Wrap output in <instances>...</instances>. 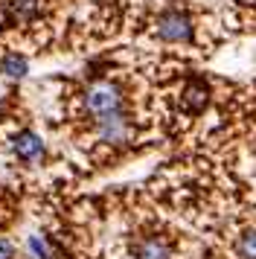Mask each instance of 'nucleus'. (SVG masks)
Listing matches in <instances>:
<instances>
[{
	"instance_id": "f257e3e1",
	"label": "nucleus",
	"mask_w": 256,
	"mask_h": 259,
	"mask_svg": "<svg viewBox=\"0 0 256 259\" xmlns=\"http://www.w3.org/2000/svg\"><path fill=\"white\" fill-rule=\"evenodd\" d=\"M81 105H84V111L91 117H102V114H111V111H122V91L114 82H96L84 91Z\"/></svg>"
},
{
	"instance_id": "f03ea898",
	"label": "nucleus",
	"mask_w": 256,
	"mask_h": 259,
	"mask_svg": "<svg viewBox=\"0 0 256 259\" xmlns=\"http://www.w3.org/2000/svg\"><path fill=\"white\" fill-rule=\"evenodd\" d=\"M157 35L163 41H172V44H186V41H192V21H189V15L186 12H172L160 15V21H157Z\"/></svg>"
},
{
	"instance_id": "7ed1b4c3",
	"label": "nucleus",
	"mask_w": 256,
	"mask_h": 259,
	"mask_svg": "<svg viewBox=\"0 0 256 259\" xmlns=\"http://www.w3.org/2000/svg\"><path fill=\"white\" fill-rule=\"evenodd\" d=\"M96 134H99V140H105V143H125L128 137H131L128 117L122 111H111V114L96 117Z\"/></svg>"
},
{
	"instance_id": "20e7f679",
	"label": "nucleus",
	"mask_w": 256,
	"mask_h": 259,
	"mask_svg": "<svg viewBox=\"0 0 256 259\" xmlns=\"http://www.w3.org/2000/svg\"><path fill=\"white\" fill-rule=\"evenodd\" d=\"M12 149H15V154L21 157L23 163H35V160L44 157V143L38 140L35 134H29V131L18 134V137L12 140Z\"/></svg>"
},
{
	"instance_id": "39448f33",
	"label": "nucleus",
	"mask_w": 256,
	"mask_h": 259,
	"mask_svg": "<svg viewBox=\"0 0 256 259\" xmlns=\"http://www.w3.org/2000/svg\"><path fill=\"white\" fill-rule=\"evenodd\" d=\"M207 102H209V88L201 79H192L184 91V108L189 114H198V111L207 108Z\"/></svg>"
},
{
	"instance_id": "423d86ee",
	"label": "nucleus",
	"mask_w": 256,
	"mask_h": 259,
	"mask_svg": "<svg viewBox=\"0 0 256 259\" xmlns=\"http://www.w3.org/2000/svg\"><path fill=\"white\" fill-rule=\"evenodd\" d=\"M134 259H172V250H169V245L163 239L149 236V239L134 245Z\"/></svg>"
},
{
	"instance_id": "0eeeda50",
	"label": "nucleus",
	"mask_w": 256,
	"mask_h": 259,
	"mask_svg": "<svg viewBox=\"0 0 256 259\" xmlns=\"http://www.w3.org/2000/svg\"><path fill=\"white\" fill-rule=\"evenodd\" d=\"M236 253H239V259H256V230H244L239 236Z\"/></svg>"
},
{
	"instance_id": "6e6552de",
	"label": "nucleus",
	"mask_w": 256,
	"mask_h": 259,
	"mask_svg": "<svg viewBox=\"0 0 256 259\" xmlns=\"http://www.w3.org/2000/svg\"><path fill=\"white\" fill-rule=\"evenodd\" d=\"M0 67H3V73H6V76H15V79H21L23 73H26V61H23L21 56H6Z\"/></svg>"
},
{
	"instance_id": "1a4fd4ad",
	"label": "nucleus",
	"mask_w": 256,
	"mask_h": 259,
	"mask_svg": "<svg viewBox=\"0 0 256 259\" xmlns=\"http://www.w3.org/2000/svg\"><path fill=\"white\" fill-rule=\"evenodd\" d=\"M29 247L35 250V256H38V259H50V250H47V247L41 245V239H35V236H29Z\"/></svg>"
},
{
	"instance_id": "9d476101",
	"label": "nucleus",
	"mask_w": 256,
	"mask_h": 259,
	"mask_svg": "<svg viewBox=\"0 0 256 259\" xmlns=\"http://www.w3.org/2000/svg\"><path fill=\"white\" fill-rule=\"evenodd\" d=\"M12 253H15V247L6 239H0V259H12Z\"/></svg>"
}]
</instances>
